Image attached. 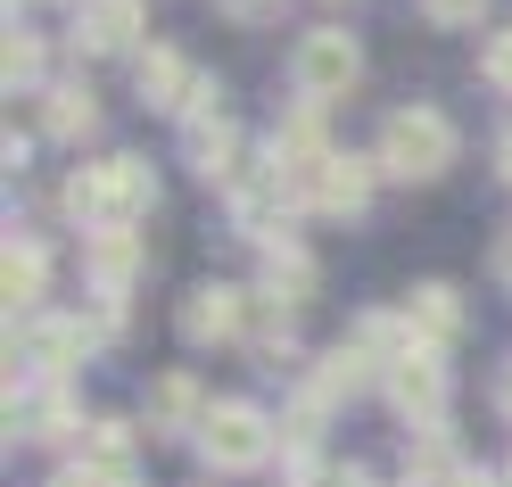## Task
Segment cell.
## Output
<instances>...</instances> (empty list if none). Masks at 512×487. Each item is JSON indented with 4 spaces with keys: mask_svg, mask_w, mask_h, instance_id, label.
<instances>
[{
    "mask_svg": "<svg viewBox=\"0 0 512 487\" xmlns=\"http://www.w3.org/2000/svg\"><path fill=\"white\" fill-rule=\"evenodd\" d=\"M149 207H157V174L141 157H108V166H83L67 182V215L83 232H133Z\"/></svg>",
    "mask_w": 512,
    "mask_h": 487,
    "instance_id": "1",
    "label": "cell"
},
{
    "mask_svg": "<svg viewBox=\"0 0 512 487\" xmlns=\"http://www.w3.org/2000/svg\"><path fill=\"white\" fill-rule=\"evenodd\" d=\"M372 166L397 174V182H438L446 166H455V124H446L438 108H397L389 124H380Z\"/></svg>",
    "mask_w": 512,
    "mask_h": 487,
    "instance_id": "2",
    "label": "cell"
},
{
    "mask_svg": "<svg viewBox=\"0 0 512 487\" xmlns=\"http://www.w3.org/2000/svg\"><path fill=\"white\" fill-rule=\"evenodd\" d=\"M190 438H199V454H207L215 471H256L273 454V421L256 413V405H240V397H223V405H207V421Z\"/></svg>",
    "mask_w": 512,
    "mask_h": 487,
    "instance_id": "3",
    "label": "cell"
},
{
    "mask_svg": "<svg viewBox=\"0 0 512 487\" xmlns=\"http://www.w3.org/2000/svg\"><path fill=\"white\" fill-rule=\"evenodd\" d=\"M290 75H298V91H306L314 108H323V100H347V91H356V75H364V50H356V34L323 25V34H306V42H298Z\"/></svg>",
    "mask_w": 512,
    "mask_h": 487,
    "instance_id": "4",
    "label": "cell"
},
{
    "mask_svg": "<svg viewBox=\"0 0 512 487\" xmlns=\"http://www.w3.org/2000/svg\"><path fill=\"white\" fill-rule=\"evenodd\" d=\"M133 83H141V100H149V108H174L182 124H190V116H215L207 75L190 67V58H174V50H141V58H133Z\"/></svg>",
    "mask_w": 512,
    "mask_h": 487,
    "instance_id": "5",
    "label": "cell"
},
{
    "mask_svg": "<svg viewBox=\"0 0 512 487\" xmlns=\"http://www.w3.org/2000/svg\"><path fill=\"white\" fill-rule=\"evenodd\" d=\"M248 289H223V281H207V289H190L182 298V339L190 347H223V339H240L248 331Z\"/></svg>",
    "mask_w": 512,
    "mask_h": 487,
    "instance_id": "6",
    "label": "cell"
},
{
    "mask_svg": "<svg viewBox=\"0 0 512 487\" xmlns=\"http://www.w3.org/2000/svg\"><path fill=\"white\" fill-rule=\"evenodd\" d=\"M182 157H190L207 182L232 190V182H240V124L223 116V108H215V116H190V124H182Z\"/></svg>",
    "mask_w": 512,
    "mask_h": 487,
    "instance_id": "7",
    "label": "cell"
},
{
    "mask_svg": "<svg viewBox=\"0 0 512 487\" xmlns=\"http://www.w3.org/2000/svg\"><path fill=\"white\" fill-rule=\"evenodd\" d=\"M389 397H397V413H413V421H438V405H446V364H438V347H413L405 364L389 372Z\"/></svg>",
    "mask_w": 512,
    "mask_h": 487,
    "instance_id": "8",
    "label": "cell"
},
{
    "mask_svg": "<svg viewBox=\"0 0 512 487\" xmlns=\"http://www.w3.org/2000/svg\"><path fill=\"white\" fill-rule=\"evenodd\" d=\"M372 174H380L372 157H331L306 207H323V215H364V199H372Z\"/></svg>",
    "mask_w": 512,
    "mask_h": 487,
    "instance_id": "9",
    "label": "cell"
},
{
    "mask_svg": "<svg viewBox=\"0 0 512 487\" xmlns=\"http://www.w3.org/2000/svg\"><path fill=\"white\" fill-rule=\"evenodd\" d=\"M133 34H141V0H83V25H75V42L83 50H133Z\"/></svg>",
    "mask_w": 512,
    "mask_h": 487,
    "instance_id": "10",
    "label": "cell"
},
{
    "mask_svg": "<svg viewBox=\"0 0 512 487\" xmlns=\"http://www.w3.org/2000/svg\"><path fill=\"white\" fill-rule=\"evenodd\" d=\"M9 421H17L25 438H75L67 388H9Z\"/></svg>",
    "mask_w": 512,
    "mask_h": 487,
    "instance_id": "11",
    "label": "cell"
},
{
    "mask_svg": "<svg viewBox=\"0 0 512 487\" xmlns=\"http://www.w3.org/2000/svg\"><path fill=\"white\" fill-rule=\"evenodd\" d=\"M83 347H91V331H83V322H67V314L25 322V364H42V372H67Z\"/></svg>",
    "mask_w": 512,
    "mask_h": 487,
    "instance_id": "12",
    "label": "cell"
},
{
    "mask_svg": "<svg viewBox=\"0 0 512 487\" xmlns=\"http://www.w3.org/2000/svg\"><path fill=\"white\" fill-rule=\"evenodd\" d=\"M405 322H413V339H422V347H446V339L463 331V306H455V289H446V281H422L405 298Z\"/></svg>",
    "mask_w": 512,
    "mask_h": 487,
    "instance_id": "13",
    "label": "cell"
},
{
    "mask_svg": "<svg viewBox=\"0 0 512 487\" xmlns=\"http://www.w3.org/2000/svg\"><path fill=\"white\" fill-rule=\"evenodd\" d=\"M83 265H91V281H100V298H124V281L141 273V240L133 232H91Z\"/></svg>",
    "mask_w": 512,
    "mask_h": 487,
    "instance_id": "14",
    "label": "cell"
},
{
    "mask_svg": "<svg viewBox=\"0 0 512 487\" xmlns=\"http://www.w3.org/2000/svg\"><path fill=\"white\" fill-rule=\"evenodd\" d=\"M207 405H199V380L190 372H166V380H149V430H199Z\"/></svg>",
    "mask_w": 512,
    "mask_h": 487,
    "instance_id": "15",
    "label": "cell"
},
{
    "mask_svg": "<svg viewBox=\"0 0 512 487\" xmlns=\"http://www.w3.org/2000/svg\"><path fill=\"white\" fill-rule=\"evenodd\" d=\"M83 471H100L108 487H133V430L124 421H91L83 430Z\"/></svg>",
    "mask_w": 512,
    "mask_h": 487,
    "instance_id": "16",
    "label": "cell"
},
{
    "mask_svg": "<svg viewBox=\"0 0 512 487\" xmlns=\"http://www.w3.org/2000/svg\"><path fill=\"white\" fill-rule=\"evenodd\" d=\"M314 281H323V273H314V256H306L298 240H290V248H265V298H273V306H306Z\"/></svg>",
    "mask_w": 512,
    "mask_h": 487,
    "instance_id": "17",
    "label": "cell"
},
{
    "mask_svg": "<svg viewBox=\"0 0 512 487\" xmlns=\"http://www.w3.org/2000/svg\"><path fill=\"white\" fill-rule=\"evenodd\" d=\"M42 124H50L58 141H91V133H100V100H91L83 83H58L50 100H42Z\"/></svg>",
    "mask_w": 512,
    "mask_h": 487,
    "instance_id": "18",
    "label": "cell"
},
{
    "mask_svg": "<svg viewBox=\"0 0 512 487\" xmlns=\"http://www.w3.org/2000/svg\"><path fill=\"white\" fill-rule=\"evenodd\" d=\"M42 281H50L42 248H34V240H9V265H0V298H9V314L34 306V298H42Z\"/></svg>",
    "mask_w": 512,
    "mask_h": 487,
    "instance_id": "19",
    "label": "cell"
},
{
    "mask_svg": "<svg viewBox=\"0 0 512 487\" xmlns=\"http://www.w3.org/2000/svg\"><path fill=\"white\" fill-rule=\"evenodd\" d=\"M0 75H9V91H25L42 75V42L34 34H9V50H0Z\"/></svg>",
    "mask_w": 512,
    "mask_h": 487,
    "instance_id": "20",
    "label": "cell"
},
{
    "mask_svg": "<svg viewBox=\"0 0 512 487\" xmlns=\"http://www.w3.org/2000/svg\"><path fill=\"white\" fill-rule=\"evenodd\" d=\"M298 487H372V479H364L356 463H306V471H298Z\"/></svg>",
    "mask_w": 512,
    "mask_h": 487,
    "instance_id": "21",
    "label": "cell"
},
{
    "mask_svg": "<svg viewBox=\"0 0 512 487\" xmlns=\"http://www.w3.org/2000/svg\"><path fill=\"white\" fill-rule=\"evenodd\" d=\"M479 75H488V83L504 91V100H512V34H496V42H488V58H479Z\"/></svg>",
    "mask_w": 512,
    "mask_h": 487,
    "instance_id": "22",
    "label": "cell"
},
{
    "mask_svg": "<svg viewBox=\"0 0 512 487\" xmlns=\"http://www.w3.org/2000/svg\"><path fill=\"white\" fill-rule=\"evenodd\" d=\"M479 9H488V0H422L430 25H479Z\"/></svg>",
    "mask_w": 512,
    "mask_h": 487,
    "instance_id": "23",
    "label": "cell"
},
{
    "mask_svg": "<svg viewBox=\"0 0 512 487\" xmlns=\"http://www.w3.org/2000/svg\"><path fill=\"white\" fill-rule=\"evenodd\" d=\"M223 17H240V25H273L281 17V0H215Z\"/></svg>",
    "mask_w": 512,
    "mask_h": 487,
    "instance_id": "24",
    "label": "cell"
},
{
    "mask_svg": "<svg viewBox=\"0 0 512 487\" xmlns=\"http://www.w3.org/2000/svg\"><path fill=\"white\" fill-rule=\"evenodd\" d=\"M116 331H124V306L100 298V306H91V339H116Z\"/></svg>",
    "mask_w": 512,
    "mask_h": 487,
    "instance_id": "25",
    "label": "cell"
},
{
    "mask_svg": "<svg viewBox=\"0 0 512 487\" xmlns=\"http://www.w3.org/2000/svg\"><path fill=\"white\" fill-rule=\"evenodd\" d=\"M50 487H108V479H100V471H58Z\"/></svg>",
    "mask_w": 512,
    "mask_h": 487,
    "instance_id": "26",
    "label": "cell"
},
{
    "mask_svg": "<svg viewBox=\"0 0 512 487\" xmlns=\"http://www.w3.org/2000/svg\"><path fill=\"white\" fill-rule=\"evenodd\" d=\"M446 487H496V479H488V471H471V463H463V471H455V479H446Z\"/></svg>",
    "mask_w": 512,
    "mask_h": 487,
    "instance_id": "27",
    "label": "cell"
},
{
    "mask_svg": "<svg viewBox=\"0 0 512 487\" xmlns=\"http://www.w3.org/2000/svg\"><path fill=\"white\" fill-rule=\"evenodd\" d=\"M496 273H504V281H512V232H504V240H496Z\"/></svg>",
    "mask_w": 512,
    "mask_h": 487,
    "instance_id": "28",
    "label": "cell"
},
{
    "mask_svg": "<svg viewBox=\"0 0 512 487\" xmlns=\"http://www.w3.org/2000/svg\"><path fill=\"white\" fill-rule=\"evenodd\" d=\"M496 166H504V182H512V133H504V141H496Z\"/></svg>",
    "mask_w": 512,
    "mask_h": 487,
    "instance_id": "29",
    "label": "cell"
},
{
    "mask_svg": "<svg viewBox=\"0 0 512 487\" xmlns=\"http://www.w3.org/2000/svg\"><path fill=\"white\" fill-rule=\"evenodd\" d=\"M504 413H512V372H504Z\"/></svg>",
    "mask_w": 512,
    "mask_h": 487,
    "instance_id": "30",
    "label": "cell"
},
{
    "mask_svg": "<svg viewBox=\"0 0 512 487\" xmlns=\"http://www.w3.org/2000/svg\"><path fill=\"white\" fill-rule=\"evenodd\" d=\"M504 479H512V471H504Z\"/></svg>",
    "mask_w": 512,
    "mask_h": 487,
    "instance_id": "31",
    "label": "cell"
}]
</instances>
